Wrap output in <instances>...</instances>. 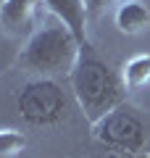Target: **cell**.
<instances>
[{"label": "cell", "instance_id": "5b68a950", "mask_svg": "<svg viewBox=\"0 0 150 158\" xmlns=\"http://www.w3.org/2000/svg\"><path fill=\"white\" fill-rule=\"evenodd\" d=\"M50 6V11L61 19V24H66L79 42H84V0H45Z\"/></svg>", "mask_w": 150, "mask_h": 158}, {"label": "cell", "instance_id": "ba28073f", "mask_svg": "<svg viewBox=\"0 0 150 158\" xmlns=\"http://www.w3.org/2000/svg\"><path fill=\"white\" fill-rule=\"evenodd\" d=\"M145 74H150V58H140V61H134L132 66H129L127 77H129V82H134V85H137Z\"/></svg>", "mask_w": 150, "mask_h": 158}, {"label": "cell", "instance_id": "8992f818", "mask_svg": "<svg viewBox=\"0 0 150 158\" xmlns=\"http://www.w3.org/2000/svg\"><path fill=\"white\" fill-rule=\"evenodd\" d=\"M150 21V13L142 3H121V8L116 11V24L121 32L127 34H137L148 27Z\"/></svg>", "mask_w": 150, "mask_h": 158}, {"label": "cell", "instance_id": "6da1fadb", "mask_svg": "<svg viewBox=\"0 0 150 158\" xmlns=\"http://www.w3.org/2000/svg\"><path fill=\"white\" fill-rule=\"evenodd\" d=\"M71 87L87 118L100 121L121 100V85L108 63L100 58H82L71 71Z\"/></svg>", "mask_w": 150, "mask_h": 158}, {"label": "cell", "instance_id": "7a4b0ae2", "mask_svg": "<svg viewBox=\"0 0 150 158\" xmlns=\"http://www.w3.org/2000/svg\"><path fill=\"white\" fill-rule=\"evenodd\" d=\"M77 34L66 24H50L29 40L27 50H24V63L42 74L66 71L77 58Z\"/></svg>", "mask_w": 150, "mask_h": 158}, {"label": "cell", "instance_id": "9c48e42d", "mask_svg": "<svg viewBox=\"0 0 150 158\" xmlns=\"http://www.w3.org/2000/svg\"><path fill=\"white\" fill-rule=\"evenodd\" d=\"M92 6H103V3H108V0H90Z\"/></svg>", "mask_w": 150, "mask_h": 158}, {"label": "cell", "instance_id": "52a82bcc", "mask_svg": "<svg viewBox=\"0 0 150 158\" xmlns=\"http://www.w3.org/2000/svg\"><path fill=\"white\" fill-rule=\"evenodd\" d=\"M32 13V0H6L3 6V19L8 27H24Z\"/></svg>", "mask_w": 150, "mask_h": 158}, {"label": "cell", "instance_id": "277c9868", "mask_svg": "<svg viewBox=\"0 0 150 158\" xmlns=\"http://www.w3.org/2000/svg\"><path fill=\"white\" fill-rule=\"evenodd\" d=\"M95 137L100 140V145H113V148H124V150L140 153V150L148 148L150 129L145 124V118L134 108L116 106L100 121H95Z\"/></svg>", "mask_w": 150, "mask_h": 158}, {"label": "cell", "instance_id": "3957f363", "mask_svg": "<svg viewBox=\"0 0 150 158\" xmlns=\"http://www.w3.org/2000/svg\"><path fill=\"white\" fill-rule=\"evenodd\" d=\"M16 108L24 121L34 127H48L61 121L66 113V95L53 79H34L21 87Z\"/></svg>", "mask_w": 150, "mask_h": 158}]
</instances>
